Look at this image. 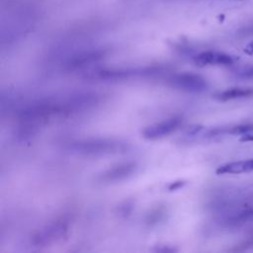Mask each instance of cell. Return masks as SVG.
I'll list each match as a JSON object with an SVG mask.
<instances>
[{
  "label": "cell",
  "mask_w": 253,
  "mask_h": 253,
  "mask_svg": "<svg viewBox=\"0 0 253 253\" xmlns=\"http://www.w3.org/2000/svg\"><path fill=\"white\" fill-rule=\"evenodd\" d=\"M126 144L114 138H88L72 141L68 149L79 155H104L125 151Z\"/></svg>",
  "instance_id": "obj_1"
},
{
  "label": "cell",
  "mask_w": 253,
  "mask_h": 253,
  "mask_svg": "<svg viewBox=\"0 0 253 253\" xmlns=\"http://www.w3.org/2000/svg\"><path fill=\"white\" fill-rule=\"evenodd\" d=\"M165 71L162 65H147L127 68H104L92 74L93 78L104 81H119L159 75Z\"/></svg>",
  "instance_id": "obj_2"
},
{
  "label": "cell",
  "mask_w": 253,
  "mask_h": 253,
  "mask_svg": "<svg viewBox=\"0 0 253 253\" xmlns=\"http://www.w3.org/2000/svg\"><path fill=\"white\" fill-rule=\"evenodd\" d=\"M167 84L177 90L188 93H201L208 89L207 80L197 73L182 72L172 75Z\"/></svg>",
  "instance_id": "obj_3"
},
{
  "label": "cell",
  "mask_w": 253,
  "mask_h": 253,
  "mask_svg": "<svg viewBox=\"0 0 253 253\" xmlns=\"http://www.w3.org/2000/svg\"><path fill=\"white\" fill-rule=\"evenodd\" d=\"M137 169V164L133 161H126L113 167H110L101 173H99L96 177V181L100 184H112L123 181L131 177Z\"/></svg>",
  "instance_id": "obj_4"
},
{
  "label": "cell",
  "mask_w": 253,
  "mask_h": 253,
  "mask_svg": "<svg viewBox=\"0 0 253 253\" xmlns=\"http://www.w3.org/2000/svg\"><path fill=\"white\" fill-rule=\"evenodd\" d=\"M68 230V221L65 218H59L47 224L39 230L33 238L36 245H46L65 236Z\"/></svg>",
  "instance_id": "obj_5"
},
{
  "label": "cell",
  "mask_w": 253,
  "mask_h": 253,
  "mask_svg": "<svg viewBox=\"0 0 253 253\" xmlns=\"http://www.w3.org/2000/svg\"><path fill=\"white\" fill-rule=\"evenodd\" d=\"M182 124V119L173 117L161 122H157L145 126L141 130V135L145 139L154 140L165 137L175 131Z\"/></svg>",
  "instance_id": "obj_6"
},
{
  "label": "cell",
  "mask_w": 253,
  "mask_h": 253,
  "mask_svg": "<svg viewBox=\"0 0 253 253\" xmlns=\"http://www.w3.org/2000/svg\"><path fill=\"white\" fill-rule=\"evenodd\" d=\"M106 54L107 50L103 48L82 50L70 56L65 62V67L69 70L84 68L88 65L100 61L106 56Z\"/></svg>",
  "instance_id": "obj_7"
},
{
  "label": "cell",
  "mask_w": 253,
  "mask_h": 253,
  "mask_svg": "<svg viewBox=\"0 0 253 253\" xmlns=\"http://www.w3.org/2000/svg\"><path fill=\"white\" fill-rule=\"evenodd\" d=\"M235 61V57L231 54L216 51L206 50L198 53L194 56V62L196 65L204 67L209 65H231Z\"/></svg>",
  "instance_id": "obj_8"
},
{
  "label": "cell",
  "mask_w": 253,
  "mask_h": 253,
  "mask_svg": "<svg viewBox=\"0 0 253 253\" xmlns=\"http://www.w3.org/2000/svg\"><path fill=\"white\" fill-rule=\"evenodd\" d=\"M253 171V158L238 160L224 163L218 166L215 170L217 175H225V174H242Z\"/></svg>",
  "instance_id": "obj_9"
},
{
  "label": "cell",
  "mask_w": 253,
  "mask_h": 253,
  "mask_svg": "<svg viewBox=\"0 0 253 253\" xmlns=\"http://www.w3.org/2000/svg\"><path fill=\"white\" fill-rule=\"evenodd\" d=\"M253 96V89L252 88H230L214 95V98L218 101H229L234 99H241V98H248Z\"/></svg>",
  "instance_id": "obj_10"
},
{
  "label": "cell",
  "mask_w": 253,
  "mask_h": 253,
  "mask_svg": "<svg viewBox=\"0 0 253 253\" xmlns=\"http://www.w3.org/2000/svg\"><path fill=\"white\" fill-rule=\"evenodd\" d=\"M165 213H166L165 208H163V207L156 208L155 210H153V211L147 215L146 222H147L148 224H150V225L156 224L157 222L161 221V220L164 218Z\"/></svg>",
  "instance_id": "obj_11"
},
{
  "label": "cell",
  "mask_w": 253,
  "mask_h": 253,
  "mask_svg": "<svg viewBox=\"0 0 253 253\" xmlns=\"http://www.w3.org/2000/svg\"><path fill=\"white\" fill-rule=\"evenodd\" d=\"M133 209V202L132 201H125L118 207V213L120 216H127Z\"/></svg>",
  "instance_id": "obj_12"
},
{
  "label": "cell",
  "mask_w": 253,
  "mask_h": 253,
  "mask_svg": "<svg viewBox=\"0 0 253 253\" xmlns=\"http://www.w3.org/2000/svg\"><path fill=\"white\" fill-rule=\"evenodd\" d=\"M235 75H236L238 78L253 79V65L241 67L239 70L235 71Z\"/></svg>",
  "instance_id": "obj_13"
},
{
  "label": "cell",
  "mask_w": 253,
  "mask_h": 253,
  "mask_svg": "<svg viewBox=\"0 0 253 253\" xmlns=\"http://www.w3.org/2000/svg\"><path fill=\"white\" fill-rule=\"evenodd\" d=\"M185 184H186V181H185V180H178V181L171 182V183L168 185V190H169V191H176V190H179V189L183 188Z\"/></svg>",
  "instance_id": "obj_14"
},
{
  "label": "cell",
  "mask_w": 253,
  "mask_h": 253,
  "mask_svg": "<svg viewBox=\"0 0 253 253\" xmlns=\"http://www.w3.org/2000/svg\"><path fill=\"white\" fill-rule=\"evenodd\" d=\"M154 251H158V252H173L176 251V249L174 247H171L170 245H159L156 247V249H154Z\"/></svg>",
  "instance_id": "obj_15"
},
{
  "label": "cell",
  "mask_w": 253,
  "mask_h": 253,
  "mask_svg": "<svg viewBox=\"0 0 253 253\" xmlns=\"http://www.w3.org/2000/svg\"><path fill=\"white\" fill-rule=\"evenodd\" d=\"M240 141H253V130L249 131L247 133H244L239 138Z\"/></svg>",
  "instance_id": "obj_16"
},
{
  "label": "cell",
  "mask_w": 253,
  "mask_h": 253,
  "mask_svg": "<svg viewBox=\"0 0 253 253\" xmlns=\"http://www.w3.org/2000/svg\"><path fill=\"white\" fill-rule=\"evenodd\" d=\"M244 51H245V53H247V54L253 55V41L250 42L245 46Z\"/></svg>",
  "instance_id": "obj_17"
}]
</instances>
